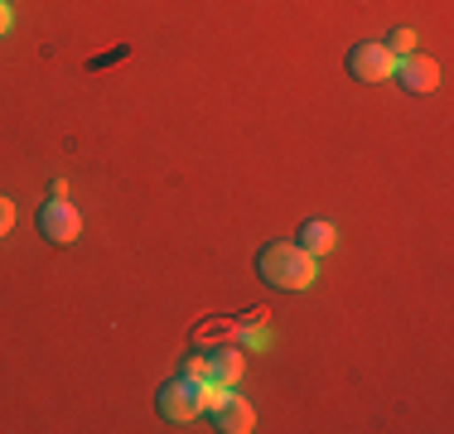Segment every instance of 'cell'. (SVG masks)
I'll list each match as a JSON object with an SVG mask.
<instances>
[{"label":"cell","instance_id":"obj_1","mask_svg":"<svg viewBox=\"0 0 454 434\" xmlns=\"http://www.w3.org/2000/svg\"><path fill=\"white\" fill-rule=\"evenodd\" d=\"M256 270H262V280H271L276 290H309L319 280L315 256H309L300 242H271V246H262V252H256Z\"/></svg>","mask_w":454,"mask_h":434},{"label":"cell","instance_id":"obj_2","mask_svg":"<svg viewBox=\"0 0 454 434\" xmlns=\"http://www.w3.org/2000/svg\"><path fill=\"white\" fill-rule=\"evenodd\" d=\"M160 410H165V420H175V425L199 420V415H203V382L179 376V382L160 386Z\"/></svg>","mask_w":454,"mask_h":434},{"label":"cell","instance_id":"obj_3","mask_svg":"<svg viewBox=\"0 0 454 434\" xmlns=\"http://www.w3.org/2000/svg\"><path fill=\"white\" fill-rule=\"evenodd\" d=\"M348 73L358 82H387L396 73V58L387 53V43H358L348 53Z\"/></svg>","mask_w":454,"mask_h":434},{"label":"cell","instance_id":"obj_4","mask_svg":"<svg viewBox=\"0 0 454 434\" xmlns=\"http://www.w3.org/2000/svg\"><path fill=\"white\" fill-rule=\"evenodd\" d=\"M39 232L49 236V242H73V236L82 232V217L73 203H63V198H49L44 208H39Z\"/></svg>","mask_w":454,"mask_h":434},{"label":"cell","instance_id":"obj_5","mask_svg":"<svg viewBox=\"0 0 454 434\" xmlns=\"http://www.w3.org/2000/svg\"><path fill=\"white\" fill-rule=\"evenodd\" d=\"M392 78L402 82L406 92H435V87H440V63L435 58H416V53H411V58L396 63Z\"/></svg>","mask_w":454,"mask_h":434},{"label":"cell","instance_id":"obj_6","mask_svg":"<svg viewBox=\"0 0 454 434\" xmlns=\"http://www.w3.org/2000/svg\"><path fill=\"white\" fill-rule=\"evenodd\" d=\"M213 420H218V430H223V434H247V430L256 425V410L247 406V400L237 396V391H227L223 406L213 410Z\"/></svg>","mask_w":454,"mask_h":434},{"label":"cell","instance_id":"obj_7","mask_svg":"<svg viewBox=\"0 0 454 434\" xmlns=\"http://www.w3.org/2000/svg\"><path fill=\"white\" fill-rule=\"evenodd\" d=\"M242 376V347L237 343H223L208 353V382H223V386H237Z\"/></svg>","mask_w":454,"mask_h":434},{"label":"cell","instance_id":"obj_8","mask_svg":"<svg viewBox=\"0 0 454 434\" xmlns=\"http://www.w3.org/2000/svg\"><path fill=\"white\" fill-rule=\"evenodd\" d=\"M333 242H339V232H333L329 222H305V232H300V246H305L309 256L333 252Z\"/></svg>","mask_w":454,"mask_h":434},{"label":"cell","instance_id":"obj_9","mask_svg":"<svg viewBox=\"0 0 454 434\" xmlns=\"http://www.w3.org/2000/svg\"><path fill=\"white\" fill-rule=\"evenodd\" d=\"M242 329H247V323H232V319L203 323V329H199V343H213V338H227V343H237V338H242Z\"/></svg>","mask_w":454,"mask_h":434},{"label":"cell","instance_id":"obj_10","mask_svg":"<svg viewBox=\"0 0 454 434\" xmlns=\"http://www.w3.org/2000/svg\"><path fill=\"white\" fill-rule=\"evenodd\" d=\"M387 53H392L396 63L411 58V53H416V29H396V35L387 39Z\"/></svg>","mask_w":454,"mask_h":434},{"label":"cell","instance_id":"obj_11","mask_svg":"<svg viewBox=\"0 0 454 434\" xmlns=\"http://www.w3.org/2000/svg\"><path fill=\"white\" fill-rule=\"evenodd\" d=\"M184 376H193V382H208V357H189V362H184Z\"/></svg>","mask_w":454,"mask_h":434},{"label":"cell","instance_id":"obj_12","mask_svg":"<svg viewBox=\"0 0 454 434\" xmlns=\"http://www.w3.org/2000/svg\"><path fill=\"white\" fill-rule=\"evenodd\" d=\"M10 227H15V203L0 198V236H10Z\"/></svg>","mask_w":454,"mask_h":434},{"label":"cell","instance_id":"obj_13","mask_svg":"<svg viewBox=\"0 0 454 434\" xmlns=\"http://www.w3.org/2000/svg\"><path fill=\"white\" fill-rule=\"evenodd\" d=\"M10 25H15V15H10V0H0V39L10 35Z\"/></svg>","mask_w":454,"mask_h":434}]
</instances>
